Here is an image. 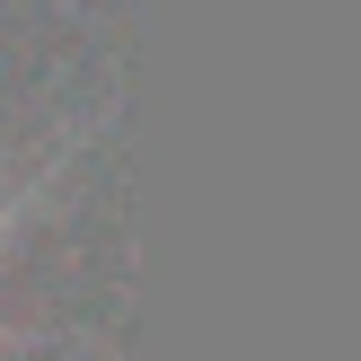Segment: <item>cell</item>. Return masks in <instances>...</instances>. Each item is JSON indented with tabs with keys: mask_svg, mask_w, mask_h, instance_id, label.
Masks as SVG:
<instances>
[{
	"mask_svg": "<svg viewBox=\"0 0 361 361\" xmlns=\"http://www.w3.org/2000/svg\"><path fill=\"white\" fill-rule=\"evenodd\" d=\"M27 203H35V185H27V194H18V203H9V212H0V238H9V221H18V212H27Z\"/></svg>",
	"mask_w": 361,
	"mask_h": 361,
	"instance_id": "cell-1",
	"label": "cell"
}]
</instances>
